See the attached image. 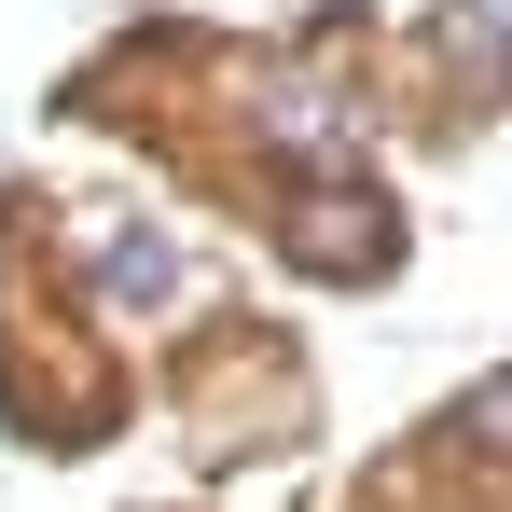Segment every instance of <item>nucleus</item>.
I'll return each instance as SVG.
<instances>
[{
    "label": "nucleus",
    "instance_id": "f257e3e1",
    "mask_svg": "<svg viewBox=\"0 0 512 512\" xmlns=\"http://www.w3.org/2000/svg\"><path fill=\"white\" fill-rule=\"evenodd\" d=\"M97 291H111V305H167V291H180V250L153 236V222H111V236H97Z\"/></svg>",
    "mask_w": 512,
    "mask_h": 512
}]
</instances>
